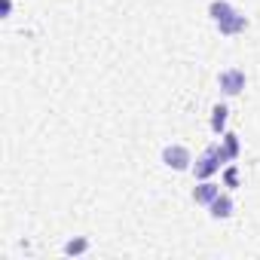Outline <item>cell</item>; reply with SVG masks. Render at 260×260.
Listing matches in <instances>:
<instances>
[{
  "label": "cell",
  "instance_id": "obj_3",
  "mask_svg": "<svg viewBox=\"0 0 260 260\" xmlns=\"http://www.w3.org/2000/svg\"><path fill=\"white\" fill-rule=\"evenodd\" d=\"M245 71L242 68H223L220 74H217V89H220V95H226V98H233V95H242V89H245Z\"/></svg>",
  "mask_w": 260,
  "mask_h": 260
},
{
  "label": "cell",
  "instance_id": "obj_11",
  "mask_svg": "<svg viewBox=\"0 0 260 260\" xmlns=\"http://www.w3.org/2000/svg\"><path fill=\"white\" fill-rule=\"evenodd\" d=\"M233 10H236V7L230 4V0H211V4H208V19H211V22H220V19H226Z\"/></svg>",
  "mask_w": 260,
  "mask_h": 260
},
{
  "label": "cell",
  "instance_id": "obj_10",
  "mask_svg": "<svg viewBox=\"0 0 260 260\" xmlns=\"http://www.w3.org/2000/svg\"><path fill=\"white\" fill-rule=\"evenodd\" d=\"M220 184H223L226 190H236V187L242 184V175H239V166H236V162H226V166L220 169Z\"/></svg>",
  "mask_w": 260,
  "mask_h": 260
},
{
  "label": "cell",
  "instance_id": "obj_5",
  "mask_svg": "<svg viewBox=\"0 0 260 260\" xmlns=\"http://www.w3.org/2000/svg\"><path fill=\"white\" fill-rule=\"evenodd\" d=\"M233 211H236V202H233V196L226 190H220L214 196V202L208 205V217L211 220H226V217H233Z\"/></svg>",
  "mask_w": 260,
  "mask_h": 260
},
{
  "label": "cell",
  "instance_id": "obj_7",
  "mask_svg": "<svg viewBox=\"0 0 260 260\" xmlns=\"http://www.w3.org/2000/svg\"><path fill=\"white\" fill-rule=\"evenodd\" d=\"M226 122H230V107L217 101V104L211 107V119H208V125H211V132H214L217 138H220V135L226 132Z\"/></svg>",
  "mask_w": 260,
  "mask_h": 260
},
{
  "label": "cell",
  "instance_id": "obj_6",
  "mask_svg": "<svg viewBox=\"0 0 260 260\" xmlns=\"http://www.w3.org/2000/svg\"><path fill=\"white\" fill-rule=\"evenodd\" d=\"M220 187H223V184H217L214 178H211V181H196V187H193V202L202 205V208H208V205L214 202V196L220 193Z\"/></svg>",
  "mask_w": 260,
  "mask_h": 260
},
{
  "label": "cell",
  "instance_id": "obj_2",
  "mask_svg": "<svg viewBox=\"0 0 260 260\" xmlns=\"http://www.w3.org/2000/svg\"><path fill=\"white\" fill-rule=\"evenodd\" d=\"M162 166L172 172H190L193 169V153L187 144H166L162 147Z\"/></svg>",
  "mask_w": 260,
  "mask_h": 260
},
{
  "label": "cell",
  "instance_id": "obj_12",
  "mask_svg": "<svg viewBox=\"0 0 260 260\" xmlns=\"http://www.w3.org/2000/svg\"><path fill=\"white\" fill-rule=\"evenodd\" d=\"M13 16V0H0V19H10Z\"/></svg>",
  "mask_w": 260,
  "mask_h": 260
},
{
  "label": "cell",
  "instance_id": "obj_1",
  "mask_svg": "<svg viewBox=\"0 0 260 260\" xmlns=\"http://www.w3.org/2000/svg\"><path fill=\"white\" fill-rule=\"evenodd\" d=\"M223 169V159H220V153H217V144H211V147H205L199 156H196V162H193V178L196 181H211L217 172Z\"/></svg>",
  "mask_w": 260,
  "mask_h": 260
},
{
  "label": "cell",
  "instance_id": "obj_8",
  "mask_svg": "<svg viewBox=\"0 0 260 260\" xmlns=\"http://www.w3.org/2000/svg\"><path fill=\"white\" fill-rule=\"evenodd\" d=\"M220 147H223V153H226L230 162H236L239 153H242V141H239L236 132H223V135H220Z\"/></svg>",
  "mask_w": 260,
  "mask_h": 260
},
{
  "label": "cell",
  "instance_id": "obj_9",
  "mask_svg": "<svg viewBox=\"0 0 260 260\" xmlns=\"http://www.w3.org/2000/svg\"><path fill=\"white\" fill-rule=\"evenodd\" d=\"M89 248H92V242H89L86 236H74V239H68V242H64V248H61V251H64L68 257H83Z\"/></svg>",
  "mask_w": 260,
  "mask_h": 260
},
{
  "label": "cell",
  "instance_id": "obj_4",
  "mask_svg": "<svg viewBox=\"0 0 260 260\" xmlns=\"http://www.w3.org/2000/svg\"><path fill=\"white\" fill-rule=\"evenodd\" d=\"M214 28H217V34H220V37H236V34H242V31L248 28V19H245L239 10H233L226 19L214 22Z\"/></svg>",
  "mask_w": 260,
  "mask_h": 260
}]
</instances>
